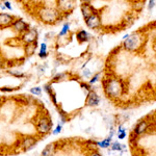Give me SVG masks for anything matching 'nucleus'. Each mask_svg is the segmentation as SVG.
I'll use <instances>...</instances> for the list:
<instances>
[{"label":"nucleus","instance_id":"f257e3e1","mask_svg":"<svg viewBox=\"0 0 156 156\" xmlns=\"http://www.w3.org/2000/svg\"><path fill=\"white\" fill-rule=\"evenodd\" d=\"M104 89L107 96L112 98H119L122 96L123 92H124V85H123L122 81L120 79L112 78V79H108Z\"/></svg>","mask_w":156,"mask_h":156},{"label":"nucleus","instance_id":"f03ea898","mask_svg":"<svg viewBox=\"0 0 156 156\" xmlns=\"http://www.w3.org/2000/svg\"><path fill=\"white\" fill-rule=\"evenodd\" d=\"M39 16L40 19L42 20L44 23H48V24H52L55 23L56 21H58L60 19V14L59 11L54 9H51V7H45V9H42L41 11L39 12Z\"/></svg>","mask_w":156,"mask_h":156},{"label":"nucleus","instance_id":"7ed1b4c3","mask_svg":"<svg viewBox=\"0 0 156 156\" xmlns=\"http://www.w3.org/2000/svg\"><path fill=\"white\" fill-rule=\"evenodd\" d=\"M143 44H144V37L137 32V34H129V37L124 42V47L129 51H136L142 47Z\"/></svg>","mask_w":156,"mask_h":156},{"label":"nucleus","instance_id":"20e7f679","mask_svg":"<svg viewBox=\"0 0 156 156\" xmlns=\"http://www.w3.org/2000/svg\"><path fill=\"white\" fill-rule=\"evenodd\" d=\"M52 127V122L48 115H42L37 121V130L41 134H47Z\"/></svg>","mask_w":156,"mask_h":156},{"label":"nucleus","instance_id":"39448f33","mask_svg":"<svg viewBox=\"0 0 156 156\" xmlns=\"http://www.w3.org/2000/svg\"><path fill=\"white\" fill-rule=\"evenodd\" d=\"M85 23H87V27H90V28H92V29H95L100 26L101 20H100L99 15H98L97 12H95V14H93L92 16L89 17L87 19H85Z\"/></svg>","mask_w":156,"mask_h":156},{"label":"nucleus","instance_id":"423d86ee","mask_svg":"<svg viewBox=\"0 0 156 156\" xmlns=\"http://www.w3.org/2000/svg\"><path fill=\"white\" fill-rule=\"evenodd\" d=\"M37 34L34 29H28L26 32H24L23 36H22V40L27 43V44H31V43H34L37 41Z\"/></svg>","mask_w":156,"mask_h":156},{"label":"nucleus","instance_id":"0eeeda50","mask_svg":"<svg viewBox=\"0 0 156 156\" xmlns=\"http://www.w3.org/2000/svg\"><path fill=\"white\" fill-rule=\"evenodd\" d=\"M12 28H14L16 31H19V32H26L27 30H28V25H27L23 20L21 19H18V20H15L14 22H12Z\"/></svg>","mask_w":156,"mask_h":156},{"label":"nucleus","instance_id":"6e6552de","mask_svg":"<svg viewBox=\"0 0 156 156\" xmlns=\"http://www.w3.org/2000/svg\"><path fill=\"white\" fill-rule=\"evenodd\" d=\"M14 22V17L11 15L7 14H0V27L3 28V27H9L11 26Z\"/></svg>","mask_w":156,"mask_h":156},{"label":"nucleus","instance_id":"1a4fd4ad","mask_svg":"<svg viewBox=\"0 0 156 156\" xmlns=\"http://www.w3.org/2000/svg\"><path fill=\"white\" fill-rule=\"evenodd\" d=\"M99 102H100L99 96L95 92H90L87 98V105H89V106H96V105L99 104Z\"/></svg>","mask_w":156,"mask_h":156},{"label":"nucleus","instance_id":"9d476101","mask_svg":"<svg viewBox=\"0 0 156 156\" xmlns=\"http://www.w3.org/2000/svg\"><path fill=\"white\" fill-rule=\"evenodd\" d=\"M148 127H149V125H148L147 121L142 120L140 122H138V123H137V125H136V126H135V128H134L135 134L140 135V134H142V133L146 132V131H147V129H148Z\"/></svg>","mask_w":156,"mask_h":156},{"label":"nucleus","instance_id":"9b49d317","mask_svg":"<svg viewBox=\"0 0 156 156\" xmlns=\"http://www.w3.org/2000/svg\"><path fill=\"white\" fill-rule=\"evenodd\" d=\"M59 12H69L73 9V2L71 1H58Z\"/></svg>","mask_w":156,"mask_h":156},{"label":"nucleus","instance_id":"f8f14e48","mask_svg":"<svg viewBox=\"0 0 156 156\" xmlns=\"http://www.w3.org/2000/svg\"><path fill=\"white\" fill-rule=\"evenodd\" d=\"M81 12H82V15H83L84 19H87L89 17L92 16L93 14H95L93 6L90 5V4H89V3L82 4V5H81Z\"/></svg>","mask_w":156,"mask_h":156},{"label":"nucleus","instance_id":"ddd939ff","mask_svg":"<svg viewBox=\"0 0 156 156\" xmlns=\"http://www.w3.org/2000/svg\"><path fill=\"white\" fill-rule=\"evenodd\" d=\"M37 144V140L34 137H26L23 140V143H22V147L24 148V150H29L34 147V145Z\"/></svg>","mask_w":156,"mask_h":156},{"label":"nucleus","instance_id":"4468645a","mask_svg":"<svg viewBox=\"0 0 156 156\" xmlns=\"http://www.w3.org/2000/svg\"><path fill=\"white\" fill-rule=\"evenodd\" d=\"M55 153V144H49L42 151V156H53Z\"/></svg>","mask_w":156,"mask_h":156},{"label":"nucleus","instance_id":"2eb2a0df","mask_svg":"<svg viewBox=\"0 0 156 156\" xmlns=\"http://www.w3.org/2000/svg\"><path fill=\"white\" fill-rule=\"evenodd\" d=\"M87 37H89V34L85 30H80L77 34V40L79 41V43H83L85 41H87Z\"/></svg>","mask_w":156,"mask_h":156},{"label":"nucleus","instance_id":"dca6fc26","mask_svg":"<svg viewBox=\"0 0 156 156\" xmlns=\"http://www.w3.org/2000/svg\"><path fill=\"white\" fill-rule=\"evenodd\" d=\"M36 49H37V43H31V44L26 45V53L28 55L34 54Z\"/></svg>","mask_w":156,"mask_h":156},{"label":"nucleus","instance_id":"f3484780","mask_svg":"<svg viewBox=\"0 0 156 156\" xmlns=\"http://www.w3.org/2000/svg\"><path fill=\"white\" fill-rule=\"evenodd\" d=\"M110 140H112V138L107 137L106 140H102V142H98L97 145L99 146V147H101V148H108L110 146Z\"/></svg>","mask_w":156,"mask_h":156},{"label":"nucleus","instance_id":"a211bd4d","mask_svg":"<svg viewBox=\"0 0 156 156\" xmlns=\"http://www.w3.org/2000/svg\"><path fill=\"white\" fill-rule=\"evenodd\" d=\"M47 54V45L45 43H43L41 45V51H40V57H45Z\"/></svg>","mask_w":156,"mask_h":156},{"label":"nucleus","instance_id":"6ab92c4d","mask_svg":"<svg viewBox=\"0 0 156 156\" xmlns=\"http://www.w3.org/2000/svg\"><path fill=\"white\" fill-rule=\"evenodd\" d=\"M69 29H70V25L69 23H66L64 25V27H62V30L59 32V37H64V36H66V34L68 31H69Z\"/></svg>","mask_w":156,"mask_h":156},{"label":"nucleus","instance_id":"aec40b11","mask_svg":"<svg viewBox=\"0 0 156 156\" xmlns=\"http://www.w3.org/2000/svg\"><path fill=\"white\" fill-rule=\"evenodd\" d=\"M125 136H126V131H125L124 128L120 127L119 131H118V137H119L120 140H123V138H125Z\"/></svg>","mask_w":156,"mask_h":156},{"label":"nucleus","instance_id":"412c9836","mask_svg":"<svg viewBox=\"0 0 156 156\" xmlns=\"http://www.w3.org/2000/svg\"><path fill=\"white\" fill-rule=\"evenodd\" d=\"M123 145H121L120 143H114L112 146V151H122L123 149Z\"/></svg>","mask_w":156,"mask_h":156},{"label":"nucleus","instance_id":"4be33fe9","mask_svg":"<svg viewBox=\"0 0 156 156\" xmlns=\"http://www.w3.org/2000/svg\"><path fill=\"white\" fill-rule=\"evenodd\" d=\"M30 93L34 95H37V96H40V95L42 94V90H41V87H32V89L30 90Z\"/></svg>","mask_w":156,"mask_h":156},{"label":"nucleus","instance_id":"5701e85b","mask_svg":"<svg viewBox=\"0 0 156 156\" xmlns=\"http://www.w3.org/2000/svg\"><path fill=\"white\" fill-rule=\"evenodd\" d=\"M62 125H57V127L55 128V130H53V131H52V133H53L54 135H56V134H58V133L62 131Z\"/></svg>","mask_w":156,"mask_h":156},{"label":"nucleus","instance_id":"b1692460","mask_svg":"<svg viewBox=\"0 0 156 156\" xmlns=\"http://www.w3.org/2000/svg\"><path fill=\"white\" fill-rule=\"evenodd\" d=\"M99 76H100V73H97V74L95 75V76L93 77L92 79H90V83H95V82H96L97 80H98V78H99Z\"/></svg>","mask_w":156,"mask_h":156},{"label":"nucleus","instance_id":"393cba45","mask_svg":"<svg viewBox=\"0 0 156 156\" xmlns=\"http://www.w3.org/2000/svg\"><path fill=\"white\" fill-rule=\"evenodd\" d=\"M4 7L7 9H9V11H12V5H11V2H9V1H5L4 2Z\"/></svg>","mask_w":156,"mask_h":156},{"label":"nucleus","instance_id":"a878e982","mask_svg":"<svg viewBox=\"0 0 156 156\" xmlns=\"http://www.w3.org/2000/svg\"><path fill=\"white\" fill-rule=\"evenodd\" d=\"M149 3H150V5H149L150 9H152V7H154V5H155V1H154V0H153V1H150Z\"/></svg>","mask_w":156,"mask_h":156},{"label":"nucleus","instance_id":"bb28decb","mask_svg":"<svg viewBox=\"0 0 156 156\" xmlns=\"http://www.w3.org/2000/svg\"><path fill=\"white\" fill-rule=\"evenodd\" d=\"M90 156H101V155H100L98 152H93V153H90Z\"/></svg>","mask_w":156,"mask_h":156},{"label":"nucleus","instance_id":"cd10ccee","mask_svg":"<svg viewBox=\"0 0 156 156\" xmlns=\"http://www.w3.org/2000/svg\"><path fill=\"white\" fill-rule=\"evenodd\" d=\"M83 74L85 75V76H90V73L89 70H85V71L83 72Z\"/></svg>","mask_w":156,"mask_h":156}]
</instances>
